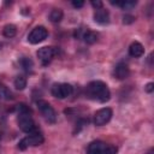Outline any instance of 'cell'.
<instances>
[{
    "label": "cell",
    "mask_w": 154,
    "mask_h": 154,
    "mask_svg": "<svg viewBox=\"0 0 154 154\" xmlns=\"http://www.w3.org/2000/svg\"><path fill=\"white\" fill-rule=\"evenodd\" d=\"M134 22H135V17L131 16V14H125V16L123 17V23H124V24H131V23H134Z\"/></svg>",
    "instance_id": "obj_20"
},
{
    "label": "cell",
    "mask_w": 154,
    "mask_h": 154,
    "mask_svg": "<svg viewBox=\"0 0 154 154\" xmlns=\"http://www.w3.org/2000/svg\"><path fill=\"white\" fill-rule=\"evenodd\" d=\"M18 126L25 134H35L38 132L37 126L31 117V112H20L18 113Z\"/></svg>",
    "instance_id": "obj_2"
},
{
    "label": "cell",
    "mask_w": 154,
    "mask_h": 154,
    "mask_svg": "<svg viewBox=\"0 0 154 154\" xmlns=\"http://www.w3.org/2000/svg\"><path fill=\"white\" fill-rule=\"evenodd\" d=\"M0 99H2V100H10V99H12L11 91L4 84H1V83H0Z\"/></svg>",
    "instance_id": "obj_18"
},
{
    "label": "cell",
    "mask_w": 154,
    "mask_h": 154,
    "mask_svg": "<svg viewBox=\"0 0 154 154\" xmlns=\"http://www.w3.org/2000/svg\"><path fill=\"white\" fill-rule=\"evenodd\" d=\"M26 87V77L25 76H17L14 79V88L17 90H23Z\"/></svg>",
    "instance_id": "obj_17"
},
{
    "label": "cell",
    "mask_w": 154,
    "mask_h": 154,
    "mask_svg": "<svg viewBox=\"0 0 154 154\" xmlns=\"http://www.w3.org/2000/svg\"><path fill=\"white\" fill-rule=\"evenodd\" d=\"M55 53H57V49L54 47H42L37 51L36 55L40 59V61L42 63V65H47L52 61Z\"/></svg>",
    "instance_id": "obj_9"
},
{
    "label": "cell",
    "mask_w": 154,
    "mask_h": 154,
    "mask_svg": "<svg viewBox=\"0 0 154 154\" xmlns=\"http://www.w3.org/2000/svg\"><path fill=\"white\" fill-rule=\"evenodd\" d=\"M72 6L76 7V8H81V7L84 6V1H82V0H73L72 1Z\"/></svg>",
    "instance_id": "obj_21"
},
{
    "label": "cell",
    "mask_w": 154,
    "mask_h": 154,
    "mask_svg": "<svg viewBox=\"0 0 154 154\" xmlns=\"http://www.w3.org/2000/svg\"><path fill=\"white\" fill-rule=\"evenodd\" d=\"M2 34H4L5 37H8V38L16 36V34H17L16 25H13V24H6L4 26V29H2Z\"/></svg>",
    "instance_id": "obj_15"
},
{
    "label": "cell",
    "mask_w": 154,
    "mask_h": 154,
    "mask_svg": "<svg viewBox=\"0 0 154 154\" xmlns=\"http://www.w3.org/2000/svg\"><path fill=\"white\" fill-rule=\"evenodd\" d=\"M112 5H116V6H119L122 7L123 10H131L136 6V1L134 0H122V1H111Z\"/></svg>",
    "instance_id": "obj_13"
},
{
    "label": "cell",
    "mask_w": 154,
    "mask_h": 154,
    "mask_svg": "<svg viewBox=\"0 0 154 154\" xmlns=\"http://www.w3.org/2000/svg\"><path fill=\"white\" fill-rule=\"evenodd\" d=\"M36 105H37L38 111L41 112V114L43 116V118H45L48 123L54 124V123L57 122V112H55V109L51 106L49 102H47V101H45V100H37Z\"/></svg>",
    "instance_id": "obj_4"
},
{
    "label": "cell",
    "mask_w": 154,
    "mask_h": 154,
    "mask_svg": "<svg viewBox=\"0 0 154 154\" xmlns=\"http://www.w3.org/2000/svg\"><path fill=\"white\" fill-rule=\"evenodd\" d=\"M72 91H73V88L69 83H54L51 89L52 95L57 99H65L70 96Z\"/></svg>",
    "instance_id": "obj_6"
},
{
    "label": "cell",
    "mask_w": 154,
    "mask_h": 154,
    "mask_svg": "<svg viewBox=\"0 0 154 154\" xmlns=\"http://www.w3.org/2000/svg\"><path fill=\"white\" fill-rule=\"evenodd\" d=\"M87 154H117V147L102 141H94L88 146Z\"/></svg>",
    "instance_id": "obj_3"
},
{
    "label": "cell",
    "mask_w": 154,
    "mask_h": 154,
    "mask_svg": "<svg viewBox=\"0 0 154 154\" xmlns=\"http://www.w3.org/2000/svg\"><path fill=\"white\" fill-rule=\"evenodd\" d=\"M144 90L147 91V93H152L153 90H154V83H152V82H149L146 87H144Z\"/></svg>",
    "instance_id": "obj_23"
},
{
    "label": "cell",
    "mask_w": 154,
    "mask_h": 154,
    "mask_svg": "<svg viewBox=\"0 0 154 154\" xmlns=\"http://www.w3.org/2000/svg\"><path fill=\"white\" fill-rule=\"evenodd\" d=\"M48 36V31L45 26L40 25V26H36L34 28L30 34L28 35V41L31 43V45H37L40 42H42L43 40H46Z\"/></svg>",
    "instance_id": "obj_7"
},
{
    "label": "cell",
    "mask_w": 154,
    "mask_h": 154,
    "mask_svg": "<svg viewBox=\"0 0 154 154\" xmlns=\"http://www.w3.org/2000/svg\"><path fill=\"white\" fill-rule=\"evenodd\" d=\"M43 141H45V138H43L42 134L38 131L35 134H30L26 137H24L23 140H20L18 143V148L20 150H25L28 147H36V146L42 144Z\"/></svg>",
    "instance_id": "obj_5"
},
{
    "label": "cell",
    "mask_w": 154,
    "mask_h": 154,
    "mask_svg": "<svg viewBox=\"0 0 154 154\" xmlns=\"http://www.w3.org/2000/svg\"><path fill=\"white\" fill-rule=\"evenodd\" d=\"M82 38L84 40L85 43L88 45H93L97 41V34L95 31H91V30H87L84 31V34L82 35Z\"/></svg>",
    "instance_id": "obj_14"
},
{
    "label": "cell",
    "mask_w": 154,
    "mask_h": 154,
    "mask_svg": "<svg viewBox=\"0 0 154 154\" xmlns=\"http://www.w3.org/2000/svg\"><path fill=\"white\" fill-rule=\"evenodd\" d=\"M94 20L99 24H107L109 22V13L103 7L95 10L94 12Z\"/></svg>",
    "instance_id": "obj_11"
},
{
    "label": "cell",
    "mask_w": 154,
    "mask_h": 154,
    "mask_svg": "<svg viewBox=\"0 0 154 154\" xmlns=\"http://www.w3.org/2000/svg\"><path fill=\"white\" fill-rule=\"evenodd\" d=\"M147 154H154V149H153V148H150V149L148 150V153H147Z\"/></svg>",
    "instance_id": "obj_24"
},
{
    "label": "cell",
    "mask_w": 154,
    "mask_h": 154,
    "mask_svg": "<svg viewBox=\"0 0 154 154\" xmlns=\"http://www.w3.org/2000/svg\"><path fill=\"white\" fill-rule=\"evenodd\" d=\"M87 96L89 99L96 100L101 103L107 102L111 99V91L107 87L106 83H103L102 81H93L87 85L85 89Z\"/></svg>",
    "instance_id": "obj_1"
},
{
    "label": "cell",
    "mask_w": 154,
    "mask_h": 154,
    "mask_svg": "<svg viewBox=\"0 0 154 154\" xmlns=\"http://www.w3.org/2000/svg\"><path fill=\"white\" fill-rule=\"evenodd\" d=\"M91 6L93 7H95V10H97V8H101L102 7V1H99V0H93L91 1Z\"/></svg>",
    "instance_id": "obj_22"
},
{
    "label": "cell",
    "mask_w": 154,
    "mask_h": 154,
    "mask_svg": "<svg viewBox=\"0 0 154 154\" xmlns=\"http://www.w3.org/2000/svg\"><path fill=\"white\" fill-rule=\"evenodd\" d=\"M19 64H20V66H22L25 71H29V70H31V67H32V61H31L29 58H26V57H23V58L19 60Z\"/></svg>",
    "instance_id": "obj_19"
},
{
    "label": "cell",
    "mask_w": 154,
    "mask_h": 154,
    "mask_svg": "<svg viewBox=\"0 0 154 154\" xmlns=\"http://www.w3.org/2000/svg\"><path fill=\"white\" fill-rule=\"evenodd\" d=\"M130 73V70H129V66L124 63H119L116 65L114 67V71H113V75L116 78L118 79H125Z\"/></svg>",
    "instance_id": "obj_10"
},
{
    "label": "cell",
    "mask_w": 154,
    "mask_h": 154,
    "mask_svg": "<svg viewBox=\"0 0 154 154\" xmlns=\"http://www.w3.org/2000/svg\"><path fill=\"white\" fill-rule=\"evenodd\" d=\"M49 19L53 23H58L63 19V11L60 8H53L49 13Z\"/></svg>",
    "instance_id": "obj_16"
},
{
    "label": "cell",
    "mask_w": 154,
    "mask_h": 154,
    "mask_svg": "<svg viewBox=\"0 0 154 154\" xmlns=\"http://www.w3.org/2000/svg\"><path fill=\"white\" fill-rule=\"evenodd\" d=\"M112 109L108 108V107H103V108H100L99 111L95 112L94 114V124L96 126H102L105 125L106 123H108L112 118Z\"/></svg>",
    "instance_id": "obj_8"
},
{
    "label": "cell",
    "mask_w": 154,
    "mask_h": 154,
    "mask_svg": "<svg viewBox=\"0 0 154 154\" xmlns=\"http://www.w3.org/2000/svg\"><path fill=\"white\" fill-rule=\"evenodd\" d=\"M143 53H144V48H143L142 43L135 41V42H132V43L130 45V47H129V54H130L131 57H134V58H140V57L143 55Z\"/></svg>",
    "instance_id": "obj_12"
}]
</instances>
